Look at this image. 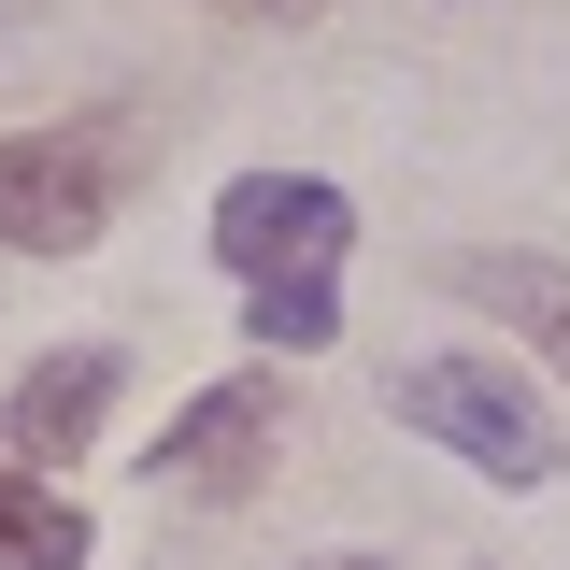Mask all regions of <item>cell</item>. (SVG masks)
<instances>
[{
	"label": "cell",
	"mask_w": 570,
	"mask_h": 570,
	"mask_svg": "<svg viewBox=\"0 0 570 570\" xmlns=\"http://www.w3.org/2000/svg\"><path fill=\"white\" fill-rule=\"evenodd\" d=\"M115 186H129V142L100 115H58V129H14L0 142V243L14 257H71L115 228Z\"/></svg>",
	"instance_id": "1"
},
{
	"label": "cell",
	"mask_w": 570,
	"mask_h": 570,
	"mask_svg": "<svg viewBox=\"0 0 570 570\" xmlns=\"http://www.w3.org/2000/svg\"><path fill=\"white\" fill-rule=\"evenodd\" d=\"M400 428L456 442L485 485H542V471H557V414H542L499 356H414V371H400Z\"/></svg>",
	"instance_id": "2"
},
{
	"label": "cell",
	"mask_w": 570,
	"mask_h": 570,
	"mask_svg": "<svg viewBox=\"0 0 570 570\" xmlns=\"http://www.w3.org/2000/svg\"><path fill=\"white\" fill-rule=\"evenodd\" d=\"M343 243H356V214H343V186H314V171H243V186L214 200V257L243 285H328Z\"/></svg>",
	"instance_id": "3"
},
{
	"label": "cell",
	"mask_w": 570,
	"mask_h": 570,
	"mask_svg": "<svg viewBox=\"0 0 570 570\" xmlns=\"http://www.w3.org/2000/svg\"><path fill=\"white\" fill-rule=\"evenodd\" d=\"M257 442H272V385L243 371V385H214V400H186V414H171L157 471H171V485H243V471H257Z\"/></svg>",
	"instance_id": "4"
},
{
	"label": "cell",
	"mask_w": 570,
	"mask_h": 570,
	"mask_svg": "<svg viewBox=\"0 0 570 570\" xmlns=\"http://www.w3.org/2000/svg\"><path fill=\"white\" fill-rule=\"evenodd\" d=\"M100 414H115V356L71 343V356H43V371L14 385V414H0V428H14V456H71Z\"/></svg>",
	"instance_id": "5"
},
{
	"label": "cell",
	"mask_w": 570,
	"mask_h": 570,
	"mask_svg": "<svg viewBox=\"0 0 570 570\" xmlns=\"http://www.w3.org/2000/svg\"><path fill=\"white\" fill-rule=\"evenodd\" d=\"M456 299L513 314V328H528V343L570 371V272H557V257H456Z\"/></svg>",
	"instance_id": "6"
},
{
	"label": "cell",
	"mask_w": 570,
	"mask_h": 570,
	"mask_svg": "<svg viewBox=\"0 0 570 570\" xmlns=\"http://www.w3.org/2000/svg\"><path fill=\"white\" fill-rule=\"evenodd\" d=\"M0 570H86V513L0 456Z\"/></svg>",
	"instance_id": "7"
},
{
	"label": "cell",
	"mask_w": 570,
	"mask_h": 570,
	"mask_svg": "<svg viewBox=\"0 0 570 570\" xmlns=\"http://www.w3.org/2000/svg\"><path fill=\"white\" fill-rule=\"evenodd\" d=\"M257 343H285V356L343 343V299H328V285H257Z\"/></svg>",
	"instance_id": "8"
},
{
	"label": "cell",
	"mask_w": 570,
	"mask_h": 570,
	"mask_svg": "<svg viewBox=\"0 0 570 570\" xmlns=\"http://www.w3.org/2000/svg\"><path fill=\"white\" fill-rule=\"evenodd\" d=\"M214 14H314V0H214Z\"/></svg>",
	"instance_id": "9"
},
{
	"label": "cell",
	"mask_w": 570,
	"mask_h": 570,
	"mask_svg": "<svg viewBox=\"0 0 570 570\" xmlns=\"http://www.w3.org/2000/svg\"><path fill=\"white\" fill-rule=\"evenodd\" d=\"M328 570H385V557H328Z\"/></svg>",
	"instance_id": "10"
}]
</instances>
